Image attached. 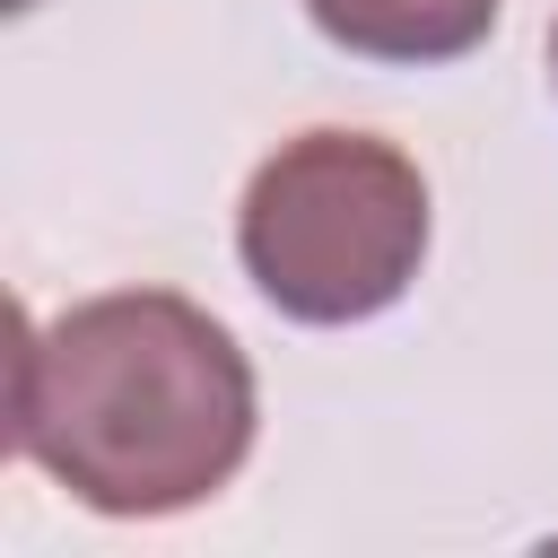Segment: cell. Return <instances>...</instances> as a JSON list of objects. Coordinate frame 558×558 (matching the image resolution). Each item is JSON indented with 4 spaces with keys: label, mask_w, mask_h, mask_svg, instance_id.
<instances>
[{
    "label": "cell",
    "mask_w": 558,
    "mask_h": 558,
    "mask_svg": "<svg viewBox=\"0 0 558 558\" xmlns=\"http://www.w3.org/2000/svg\"><path fill=\"white\" fill-rule=\"evenodd\" d=\"M253 357L174 288H113L17 323L9 445L96 514L148 523L218 497L253 453Z\"/></svg>",
    "instance_id": "6da1fadb"
},
{
    "label": "cell",
    "mask_w": 558,
    "mask_h": 558,
    "mask_svg": "<svg viewBox=\"0 0 558 558\" xmlns=\"http://www.w3.org/2000/svg\"><path fill=\"white\" fill-rule=\"evenodd\" d=\"M235 262L288 323H366L427 262V174L375 131H296L235 201Z\"/></svg>",
    "instance_id": "7a4b0ae2"
},
{
    "label": "cell",
    "mask_w": 558,
    "mask_h": 558,
    "mask_svg": "<svg viewBox=\"0 0 558 558\" xmlns=\"http://www.w3.org/2000/svg\"><path fill=\"white\" fill-rule=\"evenodd\" d=\"M506 0H305L314 35L340 44L349 61H384V70H436L488 44Z\"/></svg>",
    "instance_id": "3957f363"
},
{
    "label": "cell",
    "mask_w": 558,
    "mask_h": 558,
    "mask_svg": "<svg viewBox=\"0 0 558 558\" xmlns=\"http://www.w3.org/2000/svg\"><path fill=\"white\" fill-rule=\"evenodd\" d=\"M549 87H558V17H549Z\"/></svg>",
    "instance_id": "277c9868"
}]
</instances>
